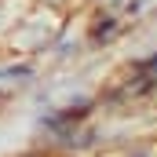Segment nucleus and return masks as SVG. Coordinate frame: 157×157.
I'll return each mask as SVG.
<instances>
[]
</instances>
